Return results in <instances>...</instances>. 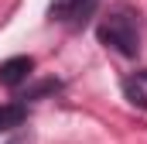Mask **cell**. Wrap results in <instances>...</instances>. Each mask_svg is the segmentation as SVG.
<instances>
[{"label": "cell", "instance_id": "1", "mask_svg": "<svg viewBox=\"0 0 147 144\" xmlns=\"http://www.w3.org/2000/svg\"><path fill=\"white\" fill-rule=\"evenodd\" d=\"M99 41L110 45L113 52L134 58L137 48H140V21H137V14H130V10H113L110 17L99 24Z\"/></svg>", "mask_w": 147, "mask_h": 144}, {"label": "cell", "instance_id": "2", "mask_svg": "<svg viewBox=\"0 0 147 144\" xmlns=\"http://www.w3.org/2000/svg\"><path fill=\"white\" fill-rule=\"evenodd\" d=\"M31 69H34V58L31 55H14V58H7L3 65H0V82L3 86H21L28 75H31Z\"/></svg>", "mask_w": 147, "mask_h": 144}, {"label": "cell", "instance_id": "3", "mask_svg": "<svg viewBox=\"0 0 147 144\" xmlns=\"http://www.w3.org/2000/svg\"><path fill=\"white\" fill-rule=\"evenodd\" d=\"M92 7V0H51V21H72V17H82L86 10Z\"/></svg>", "mask_w": 147, "mask_h": 144}, {"label": "cell", "instance_id": "4", "mask_svg": "<svg viewBox=\"0 0 147 144\" xmlns=\"http://www.w3.org/2000/svg\"><path fill=\"white\" fill-rule=\"evenodd\" d=\"M24 117H28V107H24V103H0V134L21 127Z\"/></svg>", "mask_w": 147, "mask_h": 144}, {"label": "cell", "instance_id": "5", "mask_svg": "<svg viewBox=\"0 0 147 144\" xmlns=\"http://www.w3.org/2000/svg\"><path fill=\"white\" fill-rule=\"evenodd\" d=\"M123 89H127V96H130V103H137V107H144V110H147V96H144V89H140L137 82H127Z\"/></svg>", "mask_w": 147, "mask_h": 144}, {"label": "cell", "instance_id": "6", "mask_svg": "<svg viewBox=\"0 0 147 144\" xmlns=\"http://www.w3.org/2000/svg\"><path fill=\"white\" fill-rule=\"evenodd\" d=\"M51 89H58V82H51V79H48V82H41V86H34V89H28V93H24V100H38V96H45V93H51Z\"/></svg>", "mask_w": 147, "mask_h": 144}, {"label": "cell", "instance_id": "7", "mask_svg": "<svg viewBox=\"0 0 147 144\" xmlns=\"http://www.w3.org/2000/svg\"><path fill=\"white\" fill-rule=\"evenodd\" d=\"M10 144H24V141H10Z\"/></svg>", "mask_w": 147, "mask_h": 144}]
</instances>
